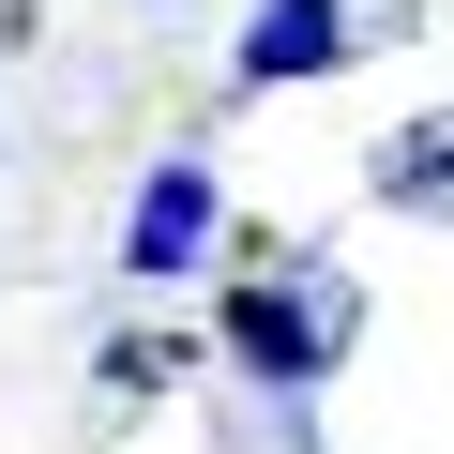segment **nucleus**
<instances>
[{"label": "nucleus", "instance_id": "nucleus-3", "mask_svg": "<svg viewBox=\"0 0 454 454\" xmlns=\"http://www.w3.org/2000/svg\"><path fill=\"white\" fill-rule=\"evenodd\" d=\"M333 61H348V0H258L227 76H243V91H303V76H333Z\"/></svg>", "mask_w": 454, "mask_h": 454}, {"label": "nucleus", "instance_id": "nucleus-1", "mask_svg": "<svg viewBox=\"0 0 454 454\" xmlns=\"http://www.w3.org/2000/svg\"><path fill=\"white\" fill-rule=\"evenodd\" d=\"M348 333H364L348 273H243L227 288V364H243L258 394H318L348 364Z\"/></svg>", "mask_w": 454, "mask_h": 454}, {"label": "nucleus", "instance_id": "nucleus-4", "mask_svg": "<svg viewBox=\"0 0 454 454\" xmlns=\"http://www.w3.org/2000/svg\"><path fill=\"white\" fill-rule=\"evenodd\" d=\"M379 197L394 212H454V106L409 121V137H379Z\"/></svg>", "mask_w": 454, "mask_h": 454}, {"label": "nucleus", "instance_id": "nucleus-2", "mask_svg": "<svg viewBox=\"0 0 454 454\" xmlns=\"http://www.w3.org/2000/svg\"><path fill=\"white\" fill-rule=\"evenodd\" d=\"M212 212H227V197H212V167H197V152H182V167H152V182H137V212H121V273H137V288L197 273V258H212Z\"/></svg>", "mask_w": 454, "mask_h": 454}]
</instances>
